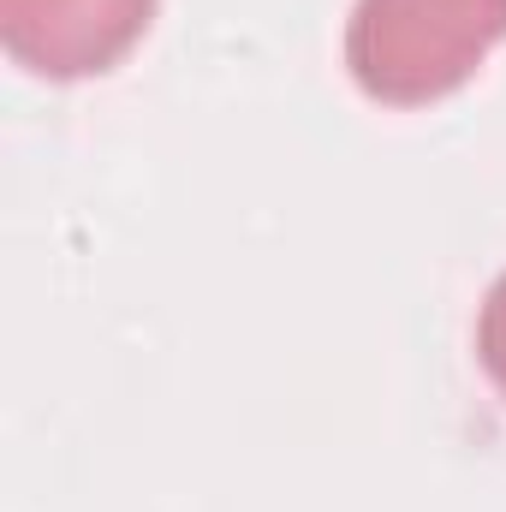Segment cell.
<instances>
[{
    "mask_svg": "<svg viewBox=\"0 0 506 512\" xmlns=\"http://www.w3.org/2000/svg\"><path fill=\"white\" fill-rule=\"evenodd\" d=\"M477 358H483L495 393L506 399V274L489 286V298H483V316H477Z\"/></svg>",
    "mask_w": 506,
    "mask_h": 512,
    "instance_id": "3957f363",
    "label": "cell"
},
{
    "mask_svg": "<svg viewBox=\"0 0 506 512\" xmlns=\"http://www.w3.org/2000/svg\"><path fill=\"white\" fill-rule=\"evenodd\" d=\"M506 42V0H358L346 72L381 108H429Z\"/></svg>",
    "mask_w": 506,
    "mask_h": 512,
    "instance_id": "6da1fadb",
    "label": "cell"
},
{
    "mask_svg": "<svg viewBox=\"0 0 506 512\" xmlns=\"http://www.w3.org/2000/svg\"><path fill=\"white\" fill-rule=\"evenodd\" d=\"M155 0H0V42L36 78L114 72L143 42Z\"/></svg>",
    "mask_w": 506,
    "mask_h": 512,
    "instance_id": "7a4b0ae2",
    "label": "cell"
}]
</instances>
